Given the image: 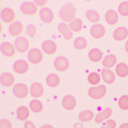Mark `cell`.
<instances>
[{
	"label": "cell",
	"mask_w": 128,
	"mask_h": 128,
	"mask_svg": "<svg viewBox=\"0 0 128 128\" xmlns=\"http://www.w3.org/2000/svg\"><path fill=\"white\" fill-rule=\"evenodd\" d=\"M76 12H77V10H76V6L73 3H66V4H64L61 9H60L59 16L63 22H70L75 19Z\"/></svg>",
	"instance_id": "6da1fadb"
},
{
	"label": "cell",
	"mask_w": 128,
	"mask_h": 128,
	"mask_svg": "<svg viewBox=\"0 0 128 128\" xmlns=\"http://www.w3.org/2000/svg\"><path fill=\"white\" fill-rule=\"evenodd\" d=\"M88 94L93 99H100L107 94V88H106V86H93L88 91Z\"/></svg>",
	"instance_id": "7a4b0ae2"
},
{
	"label": "cell",
	"mask_w": 128,
	"mask_h": 128,
	"mask_svg": "<svg viewBox=\"0 0 128 128\" xmlns=\"http://www.w3.org/2000/svg\"><path fill=\"white\" fill-rule=\"evenodd\" d=\"M28 60L33 63V64H38L42 62L43 60V54L38 48H32L28 52Z\"/></svg>",
	"instance_id": "3957f363"
},
{
	"label": "cell",
	"mask_w": 128,
	"mask_h": 128,
	"mask_svg": "<svg viewBox=\"0 0 128 128\" xmlns=\"http://www.w3.org/2000/svg\"><path fill=\"white\" fill-rule=\"evenodd\" d=\"M13 93L16 97L18 98H25L29 94V89L25 83H17L13 88Z\"/></svg>",
	"instance_id": "277c9868"
},
{
	"label": "cell",
	"mask_w": 128,
	"mask_h": 128,
	"mask_svg": "<svg viewBox=\"0 0 128 128\" xmlns=\"http://www.w3.org/2000/svg\"><path fill=\"white\" fill-rule=\"evenodd\" d=\"M54 68L59 72H65L70 67V61L65 57H58L54 62Z\"/></svg>",
	"instance_id": "5b68a950"
},
{
	"label": "cell",
	"mask_w": 128,
	"mask_h": 128,
	"mask_svg": "<svg viewBox=\"0 0 128 128\" xmlns=\"http://www.w3.org/2000/svg\"><path fill=\"white\" fill-rule=\"evenodd\" d=\"M90 33L92 35V38H102L104 35L106 33V30H105V27L100 24H95L94 26L91 27V30H90Z\"/></svg>",
	"instance_id": "8992f818"
},
{
	"label": "cell",
	"mask_w": 128,
	"mask_h": 128,
	"mask_svg": "<svg viewBox=\"0 0 128 128\" xmlns=\"http://www.w3.org/2000/svg\"><path fill=\"white\" fill-rule=\"evenodd\" d=\"M20 11L26 15H33L38 12V6L34 2H24L20 6Z\"/></svg>",
	"instance_id": "52a82bcc"
},
{
	"label": "cell",
	"mask_w": 128,
	"mask_h": 128,
	"mask_svg": "<svg viewBox=\"0 0 128 128\" xmlns=\"http://www.w3.org/2000/svg\"><path fill=\"white\" fill-rule=\"evenodd\" d=\"M15 48L19 51V52L29 51V42H28V40L26 38L19 36V38H16V41H15Z\"/></svg>",
	"instance_id": "ba28073f"
},
{
	"label": "cell",
	"mask_w": 128,
	"mask_h": 128,
	"mask_svg": "<svg viewBox=\"0 0 128 128\" xmlns=\"http://www.w3.org/2000/svg\"><path fill=\"white\" fill-rule=\"evenodd\" d=\"M1 19L2 22H4L6 24H13L15 22V12L10 9V8H6V9H3L1 11Z\"/></svg>",
	"instance_id": "9c48e42d"
},
{
	"label": "cell",
	"mask_w": 128,
	"mask_h": 128,
	"mask_svg": "<svg viewBox=\"0 0 128 128\" xmlns=\"http://www.w3.org/2000/svg\"><path fill=\"white\" fill-rule=\"evenodd\" d=\"M40 17H41L43 22L49 24L54 20V12L51 11L49 8H43V9L40 11Z\"/></svg>",
	"instance_id": "30bf717a"
},
{
	"label": "cell",
	"mask_w": 128,
	"mask_h": 128,
	"mask_svg": "<svg viewBox=\"0 0 128 128\" xmlns=\"http://www.w3.org/2000/svg\"><path fill=\"white\" fill-rule=\"evenodd\" d=\"M13 68L17 74H25L29 70V64L25 60H18L14 63Z\"/></svg>",
	"instance_id": "8fae6325"
},
{
	"label": "cell",
	"mask_w": 128,
	"mask_h": 128,
	"mask_svg": "<svg viewBox=\"0 0 128 128\" xmlns=\"http://www.w3.org/2000/svg\"><path fill=\"white\" fill-rule=\"evenodd\" d=\"M62 106L66 110H73L76 107V98L73 95H66L62 99Z\"/></svg>",
	"instance_id": "7c38bea8"
},
{
	"label": "cell",
	"mask_w": 128,
	"mask_h": 128,
	"mask_svg": "<svg viewBox=\"0 0 128 128\" xmlns=\"http://www.w3.org/2000/svg\"><path fill=\"white\" fill-rule=\"evenodd\" d=\"M58 30L65 40H70L72 38H73V31L70 30V26L66 25L65 22L60 24V25L58 26Z\"/></svg>",
	"instance_id": "4fadbf2b"
},
{
	"label": "cell",
	"mask_w": 128,
	"mask_h": 128,
	"mask_svg": "<svg viewBox=\"0 0 128 128\" xmlns=\"http://www.w3.org/2000/svg\"><path fill=\"white\" fill-rule=\"evenodd\" d=\"M42 49L43 51H45L47 54H54L57 51V44L54 41L47 40L42 44Z\"/></svg>",
	"instance_id": "5bb4252c"
},
{
	"label": "cell",
	"mask_w": 128,
	"mask_h": 128,
	"mask_svg": "<svg viewBox=\"0 0 128 128\" xmlns=\"http://www.w3.org/2000/svg\"><path fill=\"white\" fill-rule=\"evenodd\" d=\"M0 81H1V84L3 86L10 88L14 84L15 78H14V76L10 73H3L1 75V77H0Z\"/></svg>",
	"instance_id": "9a60e30c"
},
{
	"label": "cell",
	"mask_w": 128,
	"mask_h": 128,
	"mask_svg": "<svg viewBox=\"0 0 128 128\" xmlns=\"http://www.w3.org/2000/svg\"><path fill=\"white\" fill-rule=\"evenodd\" d=\"M30 94L33 96L34 98H38L44 94V88L41 83L34 82L30 88Z\"/></svg>",
	"instance_id": "2e32d148"
},
{
	"label": "cell",
	"mask_w": 128,
	"mask_h": 128,
	"mask_svg": "<svg viewBox=\"0 0 128 128\" xmlns=\"http://www.w3.org/2000/svg\"><path fill=\"white\" fill-rule=\"evenodd\" d=\"M102 78L108 84H111L115 81V74L109 68H104L102 70Z\"/></svg>",
	"instance_id": "e0dca14e"
},
{
	"label": "cell",
	"mask_w": 128,
	"mask_h": 128,
	"mask_svg": "<svg viewBox=\"0 0 128 128\" xmlns=\"http://www.w3.org/2000/svg\"><path fill=\"white\" fill-rule=\"evenodd\" d=\"M1 52L3 56H6V57H13L15 54V47L12 45L11 43H2L1 44Z\"/></svg>",
	"instance_id": "ac0fdd59"
},
{
	"label": "cell",
	"mask_w": 128,
	"mask_h": 128,
	"mask_svg": "<svg viewBox=\"0 0 128 128\" xmlns=\"http://www.w3.org/2000/svg\"><path fill=\"white\" fill-rule=\"evenodd\" d=\"M22 29H24L22 24L19 22H15L9 27V32L12 36H18L19 34H22Z\"/></svg>",
	"instance_id": "d6986e66"
},
{
	"label": "cell",
	"mask_w": 128,
	"mask_h": 128,
	"mask_svg": "<svg viewBox=\"0 0 128 128\" xmlns=\"http://www.w3.org/2000/svg\"><path fill=\"white\" fill-rule=\"evenodd\" d=\"M112 114V110L110 108H106V109H104L102 111H100L99 113L95 116V122L96 123H102L105 122L106 120H108Z\"/></svg>",
	"instance_id": "ffe728a7"
},
{
	"label": "cell",
	"mask_w": 128,
	"mask_h": 128,
	"mask_svg": "<svg viewBox=\"0 0 128 128\" xmlns=\"http://www.w3.org/2000/svg\"><path fill=\"white\" fill-rule=\"evenodd\" d=\"M128 35V31L125 27H118L113 31V38L116 41H123Z\"/></svg>",
	"instance_id": "44dd1931"
},
{
	"label": "cell",
	"mask_w": 128,
	"mask_h": 128,
	"mask_svg": "<svg viewBox=\"0 0 128 128\" xmlns=\"http://www.w3.org/2000/svg\"><path fill=\"white\" fill-rule=\"evenodd\" d=\"M88 57L92 62H99L102 59V51L99 50L98 48H93L89 51Z\"/></svg>",
	"instance_id": "7402d4cb"
},
{
	"label": "cell",
	"mask_w": 128,
	"mask_h": 128,
	"mask_svg": "<svg viewBox=\"0 0 128 128\" xmlns=\"http://www.w3.org/2000/svg\"><path fill=\"white\" fill-rule=\"evenodd\" d=\"M105 19L109 25H115L118 20V15L114 10H109L105 14Z\"/></svg>",
	"instance_id": "603a6c76"
},
{
	"label": "cell",
	"mask_w": 128,
	"mask_h": 128,
	"mask_svg": "<svg viewBox=\"0 0 128 128\" xmlns=\"http://www.w3.org/2000/svg\"><path fill=\"white\" fill-rule=\"evenodd\" d=\"M46 83H47V86H50V88L58 86L59 83H60L59 76L56 75V74H49L47 76V78H46Z\"/></svg>",
	"instance_id": "cb8c5ba5"
},
{
	"label": "cell",
	"mask_w": 128,
	"mask_h": 128,
	"mask_svg": "<svg viewBox=\"0 0 128 128\" xmlns=\"http://www.w3.org/2000/svg\"><path fill=\"white\" fill-rule=\"evenodd\" d=\"M115 73L120 77H127L128 76V65L125 63H118L115 67Z\"/></svg>",
	"instance_id": "d4e9b609"
},
{
	"label": "cell",
	"mask_w": 128,
	"mask_h": 128,
	"mask_svg": "<svg viewBox=\"0 0 128 128\" xmlns=\"http://www.w3.org/2000/svg\"><path fill=\"white\" fill-rule=\"evenodd\" d=\"M115 63H116V57H115L114 54H108L107 57L104 59L102 65L105 68H111V67H113L115 65Z\"/></svg>",
	"instance_id": "484cf974"
},
{
	"label": "cell",
	"mask_w": 128,
	"mask_h": 128,
	"mask_svg": "<svg viewBox=\"0 0 128 128\" xmlns=\"http://www.w3.org/2000/svg\"><path fill=\"white\" fill-rule=\"evenodd\" d=\"M29 114H30L29 108H27L25 106L19 107L17 109V118H18V120H20V121H26V120H28Z\"/></svg>",
	"instance_id": "4316f807"
},
{
	"label": "cell",
	"mask_w": 128,
	"mask_h": 128,
	"mask_svg": "<svg viewBox=\"0 0 128 128\" xmlns=\"http://www.w3.org/2000/svg\"><path fill=\"white\" fill-rule=\"evenodd\" d=\"M78 118L80 120V122H89L94 118V113L91 110H84V111L80 112Z\"/></svg>",
	"instance_id": "83f0119b"
},
{
	"label": "cell",
	"mask_w": 128,
	"mask_h": 128,
	"mask_svg": "<svg viewBox=\"0 0 128 128\" xmlns=\"http://www.w3.org/2000/svg\"><path fill=\"white\" fill-rule=\"evenodd\" d=\"M83 24H82V20L80 18H75L73 22H70V30L72 31H74V32H80L82 30V26Z\"/></svg>",
	"instance_id": "f1b7e54d"
},
{
	"label": "cell",
	"mask_w": 128,
	"mask_h": 128,
	"mask_svg": "<svg viewBox=\"0 0 128 128\" xmlns=\"http://www.w3.org/2000/svg\"><path fill=\"white\" fill-rule=\"evenodd\" d=\"M30 110L35 113H40L43 110V104L38 99H33L30 102Z\"/></svg>",
	"instance_id": "f546056e"
},
{
	"label": "cell",
	"mask_w": 128,
	"mask_h": 128,
	"mask_svg": "<svg viewBox=\"0 0 128 128\" xmlns=\"http://www.w3.org/2000/svg\"><path fill=\"white\" fill-rule=\"evenodd\" d=\"M86 16L88 20H90L91 22H99V19H100V17H99V14L95 10L86 11Z\"/></svg>",
	"instance_id": "4dcf8cb0"
},
{
	"label": "cell",
	"mask_w": 128,
	"mask_h": 128,
	"mask_svg": "<svg viewBox=\"0 0 128 128\" xmlns=\"http://www.w3.org/2000/svg\"><path fill=\"white\" fill-rule=\"evenodd\" d=\"M88 45V42H86V40L84 38H77L75 40V42H74V47L76 48V49H79V50H81V49H84V48L86 47Z\"/></svg>",
	"instance_id": "1f68e13d"
},
{
	"label": "cell",
	"mask_w": 128,
	"mask_h": 128,
	"mask_svg": "<svg viewBox=\"0 0 128 128\" xmlns=\"http://www.w3.org/2000/svg\"><path fill=\"white\" fill-rule=\"evenodd\" d=\"M102 76H99L98 73H91L89 76H88V81H89L91 84H93V86H96V84H98L99 81H100V78Z\"/></svg>",
	"instance_id": "d6a6232c"
},
{
	"label": "cell",
	"mask_w": 128,
	"mask_h": 128,
	"mask_svg": "<svg viewBox=\"0 0 128 128\" xmlns=\"http://www.w3.org/2000/svg\"><path fill=\"white\" fill-rule=\"evenodd\" d=\"M118 107L122 110H128V95H123L118 98Z\"/></svg>",
	"instance_id": "836d02e7"
},
{
	"label": "cell",
	"mask_w": 128,
	"mask_h": 128,
	"mask_svg": "<svg viewBox=\"0 0 128 128\" xmlns=\"http://www.w3.org/2000/svg\"><path fill=\"white\" fill-rule=\"evenodd\" d=\"M118 13L122 16H128V1H124L118 6Z\"/></svg>",
	"instance_id": "e575fe53"
},
{
	"label": "cell",
	"mask_w": 128,
	"mask_h": 128,
	"mask_svg": "<svg viewBox=\"0 0 128 128\" xmlns=\"http://www.w3.org/2000/svg\"><path fill=\"white\" fill-rule=\"evenodd\" d=\"M27 33L30 38H35V34H36V28L34 25H29L27 27Z\"/></svg>",
	"instance_id": "d590c367"
},
{
	"label": "cell",
	"mask_w": 128,
	"mask_h": 128,
	"mask_svg": "<svg viewBox=\"0 0 128 128\" xmlns=\"http://www.w3.org/2000/svg\"><path fill=\"white\" fill-rule=\"evenodd\" d=\"M0 128H12V123L8 118H2L0 121Z\"/></svg>",
	"instance_id": "8d00e7d4"
},
{
	"label": "cell",
	"mask_w": 128,
	"mask_h": 128,
	"mask_svg": "<svg viewBox=\"0 0 128 128\" xmlns=\"http://www.w3.org/2000/svg\"><path fill=\"white\" fill-rule=\"evenodd\" d=\"M115 126H116V124L113 120H108L102 125V128H115Z\"/></svg>",
	"instance_id": "74e56055"
},
{
	"label": "cell",
	"mask_w": 128,
	"mask_h": 128,
	"mask_svg": "<svg viewBox=\"0 0 128 128\" xmlns=\"http://www.w3.org/2000/svg\"><path fill=\"white\" fill-rule=\"evenodd\" d=\"M25 128H35V125L30 121H27L25 123Z\"/></svg>",
	"instance_id": "f35d334b"
},
{
	"label": "cell",
	"mask_w": 128,
	"mask_h": 128,
	"mask_svg": "<svg viewBox=\"0 0 128 128\" xmlns=\"http://www.w3.org/2000/svg\"><path fill=\"white\" fill-rule=\"evenodd\" d=\"M34 3H35L36 6H45L47 2H46V1H40V0H35Z\"/></svg>",
	"instance_id": "ab89813d"
},
{
	"label": "cell",
	"mask_w": 128,
	"mask_h": 128,
	"mask_svg": "<svg viewBox=\"0 0 128 128\" xmlns=\"http://www.w3.org/2000/svg\"><path fill=\"white\" fill-rule=\"evenodd\" d=\"M120 128H128V123H125V124H122Z\"/></svg>",
	"instance_id": "60d3db41"
},
{
	"label": "cell",
	"mask_w": 128,
	"mask_h": 128,
	"mask_svg": "<svg viewBox=\"0 0 128 128\" xmlns=\"http://www.w3.org/2000/svg\"><path fill=\"white\" fill-rule=\"evenodd\" d=\"M74 127H75V128H83V126L81 125V124H75Z\"/></svg>",
	"instance_id": "b9f144b4"
},
{
	"label": "cell",
	"mask_w": 128,
	"mask_h": 128,
	"mask_svg": "<svg viewBox=\"0 0 128 128\" xmlns=\"http://www.w3.org/2000/svg\"><path fill=\"white\" fill-rule=\"evenodd\" d=\"M41 128H54V127L51 126V125H43Z\"/></svg>",
	"instance_id": "7bdbcfd3"
},
{
	"label": "cell",
	"mask_w": 128,
	"mask_h": 128,
	"mask_svg": "<svg viewBox=\"0 0 128 128\" xmlns=\"http://www.w3.org/2000/svg\"><path fill=\"white\" fill-rule=\"evenodd\" d=\"M125 50H126V52L128 54V41L126 42V45H125Z\"/></svg>",
	"instance_id": "ee69618b"
}]
</instances>
